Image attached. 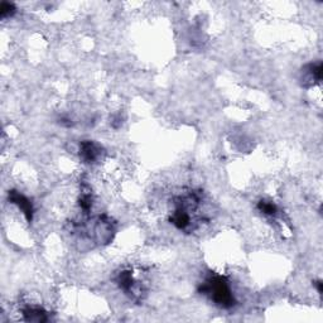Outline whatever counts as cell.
Instances as JSON below:
<instances>
[{
  "mask_svg": "<svg viewBox=\"0 0 323 323\" xmlns=\"http://www.w3.org/2000/svg\"><path fill=\"white\" fill-rule=\"evenodd\" d=\"M316 287H317V290H318V293H322V283H321V280H318V281H316Z\"/></svg>",
  "mask_w": 323,
  "mask_h": 323,
  "instance_id": "cell-8",
  "label": "cell"
},
{
  "mask_svg": "<svg viewBox=\"0 0 323 323\" xmlns=\"http://www.w3.org/2000/svg\"><path fill=\"white\" fill-rule=\"evenodd\" d=\"M100 156V148L93 141H82L80 145V157L86 163L95 162Z\"/></svg>",
  "mask_w": 323,
  "mask_h": 323,
  "instance_id": "cell-3",
  "label": "cell"
},
{
  "mask_svg": "<svg viewBox=\"0 0 323 323\" xmlns=\"http://www.w3.org/2000/svg\"><path fill=\"white\" fill-rule=\"evenodd\" d=\"M14 13H15L14 4L6 3V1H3V3H1V5H0V15H1V18H9V17H12Z\"/></svg>",
  "mask_w": 323,
  "mask_h": 323,
  "instance_id": "cell-7",
  "label": "cell"
},
{
  "mask_svg": "<svg viewBox=\"0 0 323 323\" xmlns=\"http://www.w3.org/2000/svg\"><path fill=\"white\" fill-rule=\"evenodd\" d=\"M24 320L29 322H45L47 321V312L38 307H28L23 311Z\"/></svg>",
  "mask_w": 323,
  "mask_h": 323,
  "instance_id": "cell-4",
  "label": "cell"
},
{
  "mask_svg": "<svg viewBox=\"0 0 323 323\" xmlns=\"http://www.w3.org/2000/svg\"><path fill=\"white\" fill-rule=\"evenodd\" d=\"M200 292L208 296L215 302V304L220 305L222 308H230L235 304L232 290L229 281L224 277L213 276L207 278L204 284L201 285Z\"/></svg>",
  "mask_w": 323,
  "mask_h": 323,
  "instance_id": "cell-1",
  "label": "cell"
},
{
  "mask_svg": "<svg viewBox=\"0 0 323 323\" xmlns=\"http://www.w3.org/2000/svg\"><path fill=\"white\" fill-rule=\"evenodd\" d=\"M9 200L12 201V204L17 205L19 209H22V212L27 217L28 221H32V219H33V206H32V202L25 196L17 191H12L9 192Z\"/></svg>",
  "mask_w": 323,
  "mask_h": 323,
  "instance_id": "cell-2",
  "label": "cell"
},
{
  "mask_svg": "<svg viewBox=\"0 0 323 323\" xmlns=\"http://www.w3.org/2000/svg\"><path fill=\"white\" fill-rule=\"evenodd\" d=\"M257 208L260 209L261 212L264 215L268 216H276L277 212H278V208L273 202H269V201H260L259 205H257Z\"/></svg>",
  "mask_w": 323,
  "mask_h": 323,
  "instance_id": "cell-6",
  "label": "cell"
},
{
  "mask_svg": "<svg viewBox=\"0 0 323 323\" xmlns=\"http://www.w3.org/2000/svg\"><path fill=\"white\" fill-rule=\"evenodd\" d=\"M117 284L120 288L125 292H134L135 288V280L133 277L132 272H121L117 277Z\"/></svg>",
  "mask_w": 323,
  "mask_h": 323,
  "instance_id": "cell-5",
  "label": "cell"
}]
</instances>
